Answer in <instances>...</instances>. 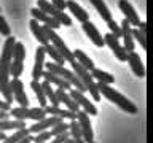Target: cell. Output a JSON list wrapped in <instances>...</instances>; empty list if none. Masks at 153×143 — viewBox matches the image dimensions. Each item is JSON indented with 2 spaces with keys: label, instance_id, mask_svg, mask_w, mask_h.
I'll list each match as a JSON object with an SVG mask.
<instances>
[{
  "label": "cell",
  "instance_id": "obj_26",
  "mask_svg": "<svg viewBox=\"0 0 153 143\" xmlns=\"http://www.w3.org/2000/svg\"><path fill=\"white\" fill-rule=\"evenodd\" d=\"M30 88L33 89V92H35L37 99H38V103H40V107H42V108H45L46 105H48V99H46V95H45V92H43V89H42L40 81L32 80V81H30Z\"/></svg>",
  "mask_w": 153,
  "mask_h": 143
},
{
  "label": "cell",
  "instance_id": "obj_45",
  "mask_svg": "<svg viewBox=\"0 0 153 143\" xmlns=\"http://www.w3.org/2000/svg\"><path fill=\"white\" fill-rule=\"evenodd\" d=\"M137 29H139V30H142V32H145L147 30V22H139V26H137Z\"/></svg>",
  "mask_w": 153,
  "mask_h": 143
},
{
  "label": "cell",
  "instance_id": "obj_12",
  "mask_svg": "<svg viewBox=\"0 0 153 143\" xmlns=\"http://www.w3.org/2000/svg\"><path fill=\"white\" fill-rule=\"evenodd\" d=\"M59 121H64V119L57 118V116H46L40 119V121H35V124L30 127H27L29 133H38V132H43V130H48V129H51L54 124H57Z\"/></svg>",
  "mask_w": 153,
  "mask_h": 143
},
{
  "label": "cell",
  "instance_id": "obj_32",
  "mask_svg": "<svg viewBox=\"0 0 153 143\" xmlns=\"http://www.w3.org/2000/svg\"><path fill=\"white\" fill-rule=\"evenodd\" d=\"M131 35L132 38H136L137 43L140 45L142 49H147V35H145V32H142V30H139V29H131Z\"/></svg>",
  "mask_w": 153,
  "mask_h": 143
},
{
  "label": "cell",
  "instance_id": "obj_10",
  "mask_svg": "<svg viewBox=\"0 0 153 143\" xmlns=\"http://www.w3.org/2000/svg\"><path fill=\"white\" fill-rule=\"evenodd\" d=\"M45 56H46L45 46H38L35 49V62H33V69H32V80L40 81L43 67H45Z\"/></svg>",
  "mask_w": 153,
  "mask_h": 143
},
{
  "label": "cell",
  "instance_id": "obj_19",
  "mask_svg": "<svg viewBox=\"0 0 153 143\" xmlns=\"http://www.w3.org/2000/svg\"><path fill=\"white\" fill-rule=\"evenodd\" d=\"M42 78H45L48 83H51V84H56L57 88H62L64 91H69V89L72 88L69 81H65L64 78H61V76L51 73L50 70H43V72H42Z\"/></svg>",
  "mask_w": 153,
  "mask_h": 143
},
{
  "label": "cell",
  "instance_id": "obj_23",
  "mask_svg": "<svg viewBox=\"0 0 153 143\" xmlns=\"http://www.w3.org/2000/svg\"><path fill=\"white\" fill-rule=\"evenodd\" d=\"M26 127V121H19V119H0V132L5 130H18V129Z\"/></svg>",
  "mask_w": 153,
  "mask_h": 143
},
{
  "label": "cell",
  "instance_id": "obj_41",
  "mask_svg": "<svg viewBox=\"0 0 153 143\" xmlns=\"http://www.w3.org/2000/svg\"><path fill=\"white\" fill-rule=\"evenodd\" d=\"M69 137H70V133H69V130H67V132H64V133H59V135L53 137L50 143H64Z\"/></svg>",
  "mask_w": 153,
  "mask_h": 143
},
{
  "label": "cell",
  "instance_id": "obj_40",
  "mask_svg": "<svg viewBox=\"0 0 153 143\" xmlns=\"http://www.w3.org/2000/svg\"><path fill=\"white\" fill-rule=\"evenodd\" d=\"M107 26H108V29H110V33H113V35L117 37V38H121V27H120L118 24L115 22V19L108 21Z\"/></svg>",
  "mask_w": 153,
  "mask_h": 143
},
{
  "label": "cell",
  "instance_id": "obj_48",
  "mask_svg": "<svg viewBox=\"0 0 153 143\" xmlns=\"http://www.w3.org/2000/svg\"><path fill=\"white\" fill-rule=\"evenodd\" d=\"M64 143H74V138H70V137H69V138H67V140H65Z\"/></svg>",
  "mask_w": 153,
  "mask_h": 143
},
{
  "label": "cell",
  "instance_id": "obj_8",
  "mask_svg": "<svg viewBox=\"0 0 153 143\" xmlns=\"http://www.w3.org/2000/svg\"><path fill=\"white\" fill-rule=\"evenodd\" d=\"M70 91V97L75 100L76 103H78V107H81L83 108V111H86L88 114H97V108L94 107V103L93 102H89V99H86L85 97V92H80V91H76V89H69Z\"/></svg>",
  "mask_w": 153,
  "mask_h": 143
},
{
  "label": "cell",
  "instance_id": "obj_44",
  "mask_svg": "<svg viewBox=\"0 0 153 143\" xmlns=\"http://www.w3.org/2000/svg\"><path fill=\"white\" fill-rule=\"evenodd\" d=\"M32 140H33L32 133H29V135H26V137H22V138H21V140H19L18 143H32Z\"/></svg>",
  "mask_w": 153,
  "mask_h": 143
},
{
  "label": "cell",
  "instance_id": "obj_4",
  "mask_svg": "<svg viewBox=\"0 0 153 143\" xmlns=\"http://www.w3.org/2000/svg\"><path fill=\"white\" fill-rule=\"evenodd\" d=\"M43 32H45L46 38L50 40V43L53 46L56 48L57 51L61 52V56L65 59V62H69V64H72V62H75V57H74V51H70L69 48H67V45L64 43V40L57 35L56 30H53V29H48L46 26H43Z\"/></svg>",
  "mask_w": 153,
  "mask_h": 143
},
{
  "label": "cell",
  "instance_id": "obj_34",
  "mask_svg": "<svg viewBox=\"0 0 153 143\" xmlns=\"http://www.w3.org/2000/svg\"><path fill=\"white\" fill-rule=\"evenodd\" d=\"M67 130H69V124L64 122V121H59L57 124H54V126L50 129V133H51L53 137H56V135L64 133V132H67Z\"/></svg>",
  "mask_w": 153,
  "mask_h": 143
},
{
  "label": "cell",
  "instance_id": "obj_42",
  "mask_svg": "<svg viewBox=\"0 0 153 143\" xmlns=\"http://www.w3.org/2000/svg\"><path fill=\"white\" fill-rule=\"evenodd\" d=\"M50 3L56 10H59V11H64V10H65V0H51Z\"/></svg>",
  "mask_w": 153,
  "mask_h": 143
},
{
  "label": "cell",
  "instance_id": "obj_17",
  "mask_svg": "<svg viewBox=\"0 0 153 143\" xmlns=\"http://www.w3.org/2000/svg\"><path fill=\"white\" fill-rule=\"evenodd\" d=\"M65 8L74 14V18L80 22H85V21H89V14L85 11L83 8L80 7L75 0H65Z\"/></svg>",
  "mask_w": 153,
  "mask_h": 143
},
{
  "label": "cell",
  "instance_id": "obj_39",
  "mask_svg": "<svg viewBox=\"0 0 153 143\" xmlns=\"http://www.w3.org/2000/svg\"><path fill=\"white\" fill-rule=\"evenodd\" d=\"M0 35H3V37L11 35V29H10V26L7 24V21H5V18L2 14H0Z\"/></svg>",
  "mask_w": 153,
  "mask_h": 143
},
{
  "label": "cell",
  "instance_id": "obj_33",
  "mask_svg": "<svg viewBox=\"0 0 153 143\" xmlns=\"http://www.w3.org/2000/svg\"><path fill=\"white\" fill-rule=\"evenodd\" d=\"M24 72V64L18 60H11L10 64V75H13V78H19Z\"/></svg>",
  "mask_w": 153,
  "mask_h": 143
},
{
  "label": "cell",
  "instance_id": "obj_14",
  "mask_svg": "<svg viewBox=\"0 0 153 143\" xmlns=\"http://www.w3.org/2000/svg\"><path fill=\"white\" fill-rule=\"evenodd\" d=\"M118 8L121 10V13L124 14V19H126L131 26H139L140 19H139L134 7L128 2V0H118Z\"/></svg>",
  "mask_w": 153,
  "mask_h": 143
},
{
  "label": "cell",
  "instance_id": "obj_22",
  "mask_svg": "<svg viewBox=\"0 0 153 143\" xmlns=\"http://www.w3.org/2000/svg\"><path fill=\"white\" fill-rule=\"evenodd\" d=\"M89 73L94 78V81H97V83H104V84H113L115 83V76L107 73V72H102L100 69H96L94 67Z\"/></svg>",
  "mask_w": 153,
  "mask_h": 143
},
{
  "label": "cell",
  "instance_id": "obj_35",
  "mask_svg": "<svg viewBox=\"0 0 153 143\" xmlns=\"http://www.w3.org/2000/svg\"><path fill=\"white\" fill-rule=\"evenodd\" d=\"M48 114L45 111V108L42 107H37V108H30V116H29V119H32V121H40V119L46 118Z\"/></svg>",
  "mask_w": 153,
  "mask_h": 143
},
{
  "label": "cell",
  "instance_id": "obj_47",
  "mask_svg": "<svg viewBox=\"0 0 153 143\" xmlns=\"http://www.w3.org/2000/svg\"><path fill=\"white\" fill-rule=\"evenodd\" d=\"M74 143H85V140L81 137H78V138H74Z\"/></svg>",
  "mask_w": 153,
  "mask_h": 143
},
{
  "label": "cell",
  "instance_id": "obj_5",
  "mask_svg": "<svg viewBox=\"0 0 153 143\" xmlns=\"http://www.w3.org/2000/svg\"><path fill=\"white\" fill-rule=\"evenodd\" d=\"M76 122L80 126L81 138L85 140V143H91L94 140V133H93V127H91V121H89L88 113L83 111V110H78L76 111Z\"/></svg>",
  "mask_w": 153,
  "mask_h": 143
},
{
  "label": "cell",
  "instance_id": "obj_21",
  "mask_svg": "<svg viewBox=\"0 0 153 143\" xmlns=\"http://www.w3.org/2000/svg\"><path fill=\"white\" fill-rule=\"evenodd\" d=\"M88 2L96 8V11L99 13V16L102 18V21L108 22V21H112V19H113L112 18V13H110V10H108L107 5H105L104 0H88Z\"/></svg>",
  "mask_w": 153,
  "mask_h": 143
},
{
  "label": "cell",
  "instance_id": "obj_27",
  "mask_svg": "<svg viewBox=\"0 0 153 143\" xmlns=\"http://www.w3.org/2000/svg\"><path fill=\"white\" fill-rule=\"evenodd\" d=\"M10 116H13V119H19V121H27L30 116V108H24V107H18V108H10Z\"/></svg>",
  "mask_w": 153,
  "mask_h": 143
},
{
  "label": "cell",
  "instance_id": "obj_2",
  "mask_svg": "<svg viewBox=\"0 0 153 143\" xmlns=\"http://www.w3.org/2000/svg\"><path fill=\"white\" fill-rule=\"evenodd\" d=\"M97 84V91L100 95H104L107 100H110L112 103H115L120 110L126 111L128 114H136L139 111V108L134 105L129 99H126L123 94H120L118 91H115L110 84H104V83H96Z\"/></svg>",
  "mask_w": 153,
  "mask_h": 143
},
{
  "label": "cell",
  "instance_id": "obj_37",
  "mask_svg": "<svg viewBox=\"0 0 153 143\" xmlns=\"http://www.w3.org/2000/svg\"><path fill=\"white\" fill-rule=\"evenodd\" d=\"M69 133H70L72 138L81 137V130H80V126H78V122H76V119H72L69 122Z\"/></svg>",
  "mask_w": 153,
  "mask_h": 143
},
{
  "label": "cell",
  "instance_id": "obj_30",
  "mask_svg": "<svg viewBox=\"0 0 153 143\" xmlns=\"http://www.w3.org/2000/svg\"><path fill=\"white\" fill-rule=\"evenodd\" d=\"M26 59V48L21 41H16L14 43V48H13V59L11 60H18V62H24Z\"/></svg>",
  "mask_w": 153,
  "mask_h": 143
},
{
  "label": "cell",
  "instance_id": "obj_46",
  "mask_svg": "<svg viewBox=\"0 0 153 143\" xmlns=\"http://www.w3.org/2000/svg\"><path fill=\"white\" fill-rule=\"evenodd\" d=\"M10 113L8 111H3V110H0V119H8Z\"/></svg>",
  "mask_w": 153,
  "mask_h": 143
},
{
  "label": "cell",
  "instance_id": "obj_7",
  "mask_svg": "<svg viewBox=\"0 0 153 143\" xmlns=\"http://www.w3.org/2000/svg\"><path fill=\"white\" fill-rule=\"evenodd\" d=\"M10 88H11V94L13 99L19 103V107L27 108L29 107V97L26 95V91H24V84L19 78H13L10 80Z\"/></svg>",
  "mask_w": 153,
  "mask_h": 143
},
{
  "label": "cell",
  "instance_id": "obj_13",
  "mask_svg": "<svg viewBox=\"0 0 153 143\" xmlns=\"http://www.w3.org/2000/svg\"><path fill=\"white\" fill-rule=\"evenodd\" d=\"M30 14H32V18L35 19L37 22H43L48 29H53V30H57V29L61 27V24L56 21L53 16H50V14H46V13H43L42 10H38V8H32L30 10Z\"/></svg>",
  "mask_w": 153,
  "mask_h": 143
},
{
  "label": "cell",
  "instance_id": "obj_49",
  "mask_svg": "<svg viewBox=\"0 0 153 143\" xmlns=\"http://www.w3.org/2000/svg\"><path fill=\"white\" fill-rule=\"evenodd\" d=\"M5 137H7V135H5V132H0V140H3Z\"/></svg>",
  "mask_w": 153,
  "mask_h": 143
},
{
  "label": "cell",
  "instance_id": "obj_43",
  "mask_svg": "<svg viewBox=\"0 0 153 143\" xmlns=\"http://www.w3.org/2000/svg\"><path fill=\"white\" fill-rule=\"evenodd\" d=\"M10 108H11V105H10L8 102L0 100V110H3V111H10Z\"/></svg>",
  "mask_w": 153,
  "mask_h": 143
},
{
  "label": "cell",
  "instance_id": "obj_36",
  "mask_svg": "<svg viewBox=\"0 0 153 143\" xmlns=\"http://www.w3.org/2000/svg\"><path fill=\"white\" fill-rule=\"evenodd\" d=\"M37 8H38V10H42L43 13L50 14V16H51L53 13H54V10H56L50 2H48V0H37Z\"/></svg>",
  "mask_w": 153,
  "mask_h": 143
},
{
  "label": "cell",
  "instance_id": "obj_29",
  "mask_svg": "<svg viewBox=\"0 0 153 143\" xmlns=\"http://www.w3.org/2000/svg\"><path fill=\"white\" fill-rule=\"evenodd\" d=\"M29 135V130H27V127H22V129H18V130H14L13 135H10V137H5L2 143H18L19 140H21L22 137H26Z\"/></svg>",
  "mask_w": 153,
  "mask_h": 143
},
{
  "label": "cell",
  "instance_id": "obj_1",
  "mask_svg": "<svg viewBox=\"0 0 153 143\" xmlns=\"http://www.w3.org/2000/svg\"><path fill=\"white\" fill-rule=\"evenodd\" d=\"M16 43V38L13 35L7 37V40L3 43V51L0 56V94L3 95L5 102L10 105L13 103V94L11 88H10V64L13 59V48Z\"/></svg>",
  "mask_w": 153,
  "mask_h": 143
},
{
  "label": "cell",
  "instance_id": "obj_11",
  "mask_svg": "<svg viewBox=\"0 0 153 143\" xmlns=\"http://www.w3.org/2000/svg\"><path fill=\"white\" fill-rule=\"evenodd\" d=\"M126 62L129 64V67H131V70H132L134 75L139 76V78H145V67H143V62L140 59V56H139L136 51L128 52Z\"/></svg>",
  "mask_w": 153,
  "mask_h": 143
},
{
  "label": "cell",
  "instance_id": "obj_38",
  "mask_svg": "<svg viewBox=\"0 0 153 143\" xmlns=\"http://www.w3.org/2000/svg\"><path fill=\"white\" fill-rule=\"evenodd\" d=\"M51 138H53V135L50 133V130H43V132L35 133V137H33L32 142H35V143H46L48 140H51Z\"/></svg>",
  "mask_w": 153,
  "mask_h": 143
},
{
  "label": "cell",
  "instance_id": "obj_20",
  "mask_svg": "<svg viewBox=\"0 0 153 143\" xmlns=\"http://www.w3.org/2000/svg\"><path fill=\"white\" fill-rule=\"evenodd\" d=\"M29 27H30L33 37L37 38V41L40 43L42 46H46L48 43H50V40H48L46 35H45V32H43V26H40V22H37L35 19H32V21L29 22Z\"/></svg>",
  "mask_w": 153,
  "mask_h": 143
},
{
  "label": "cell",
  "instance_id": "obj_25",
  "mask_svg": "<svg viewBox=\"0 0 153 143\" xmlns=\"http://www.w3.org/2000/svg\"><path fill=\"white\" fill-rule=\"evenodd\" d=\"M42 89H43V92H45L46 95V99H48V102H50V105H53V107H59V100L56 99V94H54V89H53V86L51 83H48L46 80H43L42 81Z\"/></svg>",
  "mask_w": 153,
  "mask_h": 143
},
{
  "label": "cell",
  "instance_id": "obj_9",
  "mask_svg": "<svg viewBox=\"0 0 153 143\" xmlns=\"http://www.w3.org/2000/svg\"><path fill=\"white\" fill-rule=\"evenodd\" d=\"M83 24V30H85V33L88 35V38L91 41H93V45H96L97 48H102V46H105V43H104V37L100 35V32L97 30V27L94 26L91 21H85V22H81Z\"/></svg>",
  "mask_w": 153,
  "mask_h": 143
},
{
  "label": "cell",
  "instance_id": "obj_24",
  "mask_svg": "<svg viewBox=\"0 0 153 143\" xmlns=\"http://www.w3.org/2000/svg\"><path fill=\"white\" fill-rule=\"evenodd\" d=\"M74 57H75V60L78 62L80 65L85 67L86 70L91 72V70L94 69V62H93V59H91L89 56H86L81 49H75V51H74Z\"/></svg>",
  "mask_w": 153,
  "mask_h": 143
},
{
  "label": "cell",
  "instance_id": "obj_3",
  "mask_svg": "<svg viewBox=\"0 0 153 143\" xmlns=\"http://www.w3.org/2000/svg\"><path fill=\"white\" fill-rule=\"evenodd\" d=\"M72 69H74V73L78 76V80L81 81V84L85 86V89H86V92H89L91 94V97H93L96 102H99L100 100V94H99V91H97V84H96V81L94 78L91 76L89 73V70H86L83 65H80L78 62H72Z\"/></svg>",
  "mask_w": 153,
  "mask_h": 143
},
{
  "label": "cell",
  "instance_id": "obj_6",
  "mask_svg": "<svg viewBox=\"0 0 153 143\" xmlns=\"http://www.w3.org/2000/svg\"><path fill=\"white\" fill-rule=\"evenodd\" d=\"M104 43L107 45L110 49H112V52L115 54V57H117L118 60H121V62H126L128 59V52L126 49L123 48V45H120V41H118V38L113 35V33H105L104 35Z\"/></svg>",
  "mask_w": 153,
  "mask_h": 143
},
{
  "label": "cell",
  "instance_id": "obj_50",
  "mask_svg": "<svg viewBox=\"0 0 153 143\" xmlns=\"http://www.w3.org/2000/svg\"><path fill=\"white\" fill-rule=\"evenodd\" d=\"M0 13H2V10H0Z\"/></svg>",
  "mask_w": 153,
  "mask_h": 143
},
{
  "label": "cell",
  "instance_id": "obj_18",
  "mask_svg": "<svg viewBox=\"0 0 153 143\" xmlns=\"http://www.w3.org/2000/svg\"><path fill=\"white\" fill-rule=\"evenodd\" d=\"M45 111L46 114H50V116H57L61 119H76V113L70 111V110H62L61 107H53V105H46L45 107Z\"/></svg>",
  "mask_w": 153,
  "mask_h": 143
},
{
  "label": "cell",
  "instance_id": "obj_16",
  "mask_svg": "<svg viewBox=\"0 0 153 143\" xmlns=\"http://www.w3.org/2000/svg\"><path fill=\"white\" fill-rule=\"evenodd\" d=\"M121 38H123V48L126 49V52L134 51V38L131 35V24L126 19H123L121 22Z\"/></svg>",
  "mask_w": 153,
  "mask_h": 143
},
{
  "label": "cell",
  "instance_id": "obj_31",
  "mask_svg": "<svg viewBox=\"0 0 153 143\" xmlns=\"http://www.w3.org/2000/svg\"><path fill=\"white\" fill-rule=\"evenodd\" d=\"M51 16L54 18L56 21L61 24V26H65V27L72 26V19H70V16H69V14H65L64 11H59V10H54V13H53Z\"/></svg>",
  "mask_w": 153,
  "mask_h": 143
},
{
  "label": "cell",
  "instance_id": "obj_15",
  "mask_svg": "<svg viewBox=\"0 0 153 143\" xmlns=\"http://www.w3.org/2000/svg\"><path fill=\"white\" fill-rule=\"evenodd\" d=\"M54 94H56V99L59 100V103H64L65 107H67V110H70V111H74V113H76L80 110L78 103H76L75 100L70 97V94L67 92V91H64L62 88L54 89Z\"/></svg>",
  "mask_w": 153,
  "mask_h": 143
},
{
  "label": "cell",
  "instance_id": "obj_28",
  "mask_svg": "<svg viewBox=\"0 0 153 143\" xmlns=\"http://www.w3.org/2000/svg\"><path fill=\"white\" fill-rule=\"evenodd\" d=\"M45 51H46V54L51 57V60L54 62V64H59V65H64L65 64V59L61 56V52L57 51L56 48L51 45V43H48V45L45 46Z\"/></svg>",
  "mask_w": 153,
  "mask_h": 143
}]
</instances>
